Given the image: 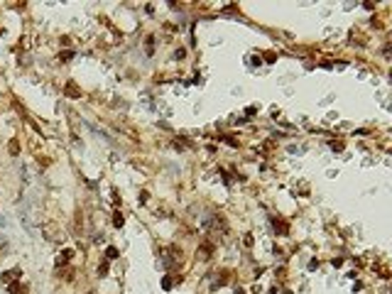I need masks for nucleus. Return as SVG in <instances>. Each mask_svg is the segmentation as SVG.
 <instances>
[{"label":"nucleus","instance_id":"1","mask_svg":"<svg viewBox=\"0 0 392 294\" xmlns=\"http://www.w3.org/2000/svg\"><path fill=\"white\" fill-rule=\"evenodd\" d=\"M113 223L120 228V226H123V216H120V213H115V216H113Z\"/></svg>","mask_w":392,"mask_h":294}]
</instances>
